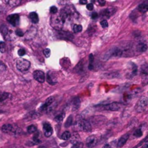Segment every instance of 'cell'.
Masks as SVG:
<instances>
[{"instance_id": "obj_1", "label": "cell", "mask_w": 148, "mask_h": 148, "mask_svg": "<svg viewBox=\"0 0 148 148\" xmlns=\"http://www.w3.org/2000/svg\"><path fill=\"white\" fill-rule=\"evenodd\" d=\"M59 17H60L62 22L64 23L66 22L72 21L74 18H77L78 14L73 7H72L71 5H68L62 9Z\"/></svg>"}, {"instance_id": "obj_2", "label": "cell", "mask_w": 148, "mask_h": 148, "mask_svg": "<svg viewBox=\"0 0 148 148\" xmlns=\"http://www.w3.org/2000/svg\"><path fill=\"white\" fill-rule=\"evenodd\" d=\"M2 131L6 134H10L13 135H17L20 134V129L16 126L13 124H5L2 126Z\"/></svg>"}, {"instance_id": "obj_3", "label": "cell", "mask_w": 148, "mask_h": 148, "mask_svg": "<svg viewBox=\"0 0 148 148\" xmlns=\"http://www.w3.org/2000/svg\"><path fill=\"white\" fill-rule=\"evenodd\" d=\"M31 66V63L29 61L25 59H20L16 62V67L19 71L25 72L28 70Z\"/></svg>"}, {"instance_id": "obj_4", "label": "cell", "mask_w": 148, "mask_h": 148, "mask_svg": "<svg viewBox=\"0 0 148 148\" xmlns=\"http://www.w3.org/2000/svg\"><path fill=\"white\" fill-rule=\"evenodd\" d=\"M148 101L146 97H142L139 99V101L135 106V110L137 113H142L146 110L147 107Z\"/></svg>"}, {"instance_id": "obj_5", "label": "cell", "mask_w": 148, "mask_h": 148, "mask_svg": "<svg viewBox=\"0 0 148 148\" xmlns=\"http://www.w3.org/2000/svg\"><path fill=\"white\" fill-rule=\"evenodd\" d=\"M77 128L79 130L84 131H90L92 128L89 121L86 120H80L77 122Z\"/></svg>"}, {"instance_id": "obj_6", "label": "cell", "mask_w": 148, "mask_h": 148, "mask_svg": "<svg viewBox=\"0 0 148 148\" xmlns=\"http://www.w3.org/2000/svg\"><path fill=\"white\" fill-rule=\"evenodd\" d=\"M51 25H52V27L54 29L57 30V31H61L62 30L64 23L61 20L59 16H58V17H52L51 20Z\"/></svg>"}, {"instance_id": "obj_7", "label": "cell", "mask_w": 148, "mask_h": 148, "mask_svg": "<svg viewBox=\"0 0 148 148\" xmlns=\"http://www.w3.org/2000/svg\"><path fill=\"white\" fill-rule=\"evenodd\" d=\"M101 108H104V110H108V111H119L122 108V105L117 102H114L112 104H107L105 106H101Z\"/></svg>"}, {"instance_id": "obj_8", "label": "cell", "mask_w": 148, "mask_h": 148, "mask_svg": "<svg viewBox=\"0 0 148 148\" xmlns=\"http://www.w3.org/2000/svg\"><path fill=\"white\" fill-rule=\"evenodd\" d=\"M7 22L10 25L15 27L18 25L19 23H20V16L17 14L10 15H9L7 17Z\"/></svg>"}, {"instance_id": "obj_9", "label": "cell", "mask_w": 148, "mask_h": 148, "mask_svg": "<svg viewBox=\"0 0 148 148\" xmlns=\"http://www.w3.org/2000/svg\"><path fill=\"white\" fill-rule=\"evenodd\" d=\"M116 11V8H113V7L106 8V9L101 11L100 15H101L102 17H104V18H110L113 15L115 14Z\"/></svg>"}, {"instance_id": "obj_10", "label": "cell", "mask_w": 148, "mask_h": 148, "mask_svg": "<svg viewBox=\"0 0 148 148\" xmlns=\"http://www.w3.org/2000/svg\"><path fill=\"white\" fill-rule=\"evenodd\" d=\"M98 138L95 135L89 136L86 139V145L88 148H93L97 145Z\"/></svg>"}, {"instance_id": "obj_11", "label": "cell", "mask_w": 148, "mask_h": 148, "mask_svg": "<svg viewBox=\"0 0 148 148\" xmlns=\"http://www.w3.org/2000/svg\"><path fill=\"white\" fill-rule=\"evenodd\" d=\"M58 37L60 39L68 40H72L74 38V36H72V34L71 33L63 31H59V32H58Z\"/></svg>"}, {"instance_id": "obj_12", "label": "cell", "mask_w": 148, "mask_h": 148, "mask_svg": "<svg viewBox=\"0 0 148 148\" xmlns=\"http://www.w3.org/2000/svg\"><path fill=\"white\" fill-rule=\"evenodd\" d=\"M33 77L36 81L40 83H43L45 81V74L41 70H36L34 72Z\"/></svg>"}, {"instance_id": "obj_13", "label": "cell", "mask_w": 148, "mask_h": 148, "mask_svg": "<svg viewBox=\"0 0 148 148\" xmlns=\"http://www.w3.org/2000/svg\"><path fill=\"white\" fill-rule=\"evenodd\" d=\"M54 98L53 97L48 98L46 100V102H45L44 104L41 106V107H40V111H47V110L49 109L50 107H51V106L52 105L53 103H54Z\"/></svg>"}, {"instance_id": "obj_14", "label": "cell", "mask_w": 148, "mask_h": 148, "mask_svg": "<svg viewBox=\"0 0 148 148\" xmlns=\"http://www.w3.org/2000/svg\"><path fill=\"white\" fill-rule=\"evenodd\" d=\"M47 81L50 85H55L57 82V77L53 72H48L47 74Z\"/></svg>"}, {"instance_id": "obj_15", "label": "cell", "mask_w": 148, "mask_h": 148, "mask_svg": "<svg viewBox=\"0 0 148 148\" xmlns=\"http://www.w3.org/2000/svg\"><path fill=\"white\" fill-rule=\"evenodd\" d=\"M43 131H44V135L46 137H49L53 134V129L51 124L48 123H45L43 124Z\"/></svg>"}, {"instance_id": "obj_16", "label": "cell", "mask_w": 148, "mask_h": 148, "mask_svg": "<svg viewBox=\"0 0 148 148\" xmlns=\"http://www.w3.org/2000/svg\"><path fill=\"white\" fill-rule=\"evenodd\" d=\"M129 137V135L128 134H124V135L122 136L119 139V142H118V144H117L118 147H123V145H125V143L127 142V141L128 140Z\"/></svg>"}, {"instance_id": "obj_17", "label": "cell", "mask_w": 148, "mask_h": 148, "mask_svg": "<svg viewBox=\"0 0 148 148\" xmlns=\"http://www.w3.org/2000/svg\"><path fill=\"white\" fill-rule=\"evenodd\" d=\"M29 17L31 19V20L32 21L33 23L34 24H37L39 21V18H38V15L35 12H33V13H31L29 15Z\"/></svg>"}, {"instance_id": "obj_18", "label": "cell", "mask_w": 148, "mask_h": 148, "mask_svg": "<svg viewBox=\"0 0 148 148\" xmlns=\"http://www.w3.org/2000/svg\"><path fill=\"white\" fill-rule=\"evenodd\" d=\"M80 100L79 98H75L72 103V111H77L80 108Z\"/></svg>"}, {"instance_id": "obj_19", "label": "cell", "mask_w": 148, "mask_h": 148, "mask_svg": "<svg viewBox=\"0 0 148 148\" xmlns=\"http://www.w3.org/2000/svg\"><path fill=\"white\" fill-rule=\"evenodd\" d=\"M138 10L142 13H145L148 10V5L146 3H142L138 6Z\"/></svg>"}, {"instance_id": "obj_20", "label": "cell", "mask_w": 148, "mask_h": 148, "mask_svg": "<svg viewBox=\"0 0 148 148\" xmlns=\"http://www.w3.org/2000/svg\"><path fill=\"white\" fill-rule=\"evenodd\" d=\"M147 44L144 43H139V44L137 45V51H139V52H145L147 50Z\"/></svg>"}, {"instance_id": "obj_21", "label": "cell", "mask_w": 148, "mask_h": 148, "mask_svg": "<svg viewBox=\"0 0 148 148\" xmlns=\"http://www.w3.org/2000/svg\"><path fill=\"white\" fill-rule=\"evenodd\" d=\"M93 62H94V56L93 54H90L89 55V66H88L90 70H93L94 68Z\"/></svg>"}, {"instance_id": "obj_22", "label": "cell", "mask_w": 148, "mask_h": 148, "mask_svg": "<svg viewBox=\"0 0 148 148\" xmlns=\"http://www.w3.org/2000/svg\"><path fill=\"white\" fill-rule=\"evenodd\" d=\"M119 77V73L117 72H111V73H106V74H104L103 77H105V78L108 79H111V78H115V77Z\"/></svg>"}, {"instance_id": "obj_23", "label": "cell", "mask_w": 148, "mask_h": 148, "mask_svg": "<svg viewBox=\"0 0 148 148\" xmlns=\"http://www.w3.org/2000/svg\"><path fill=\"white\" fill-rule=\"evenodd\" d=\"M61 65H62L63 67L67 69V68L70 67V60H69L67 58H64V59H62V62H61Z\"/></svg>"}, {"instance_id": "obj_24", "label": "cell", "mask_w": 148, "mask_h": 148, "mask_svg": "<svg viewBox=\"0 0 148 148\" xmlns=\"http://www.w3.org/2000/svg\"><path fill=\"white\" fill-rule=\"evenodd\" d=\"M82 62H83L82 61H81V62H79L78 64L76 66L75 69H74V70H75V71L77 72V73H80V72H81L83 71L84 65H83V64H82Z\"/></svg>"}, {"instance_id": "obj_25", "label": "cell", "mask_w": 148, "mask_h": 148, "mask_svg": "<svg viewBox=\"0 0 148 148\" xmlns=\"http://www.w3.org/2000/svg\"><path fill=\"white\" fill-rule=\"evenodd\" d=\"M72 123H73V117L72 115H70V116L67 118V120H66V123H64V127H66V128H67V127H70L72 125Z\"/></svg>"}, {"instance_id": "obj_26", "label": "cell", "mask_w": 148, "mask_h": 148, "mask_svg": "<svg viewBox=\"0 0 148 148\" xmlns=\"http://www.w3.org/2000/svg\"><path fill=\"white\" fill-rule=\"evenodd\" d=\"M82 31V26L81 25H78V24H74L73 25V31L75 33H80Z\"/></svg>"}, {"instance_id": "obj_27", "label": "cell", "mask_w": 148, "mask_h": 148, "mask_svg": "<svg viewBox=\"0 0 148 148\" xmlns=\"http://www.w3.org/2000/svg\"><path fill=\"white\" fill-rule=\"evenodd\" d=\"M71 138V134H70V131H66L62 134V139L63 140H68Z\"/></svg>"}, {"instance_id": "obj_28", "label": "cell", "mask_w": 148, "mask_h": 148, "mask_svg": "<svg viewBox=\"0 0 148 148\" xmlns=\"http://www.w3.org/2000/svg\"><path fill=\"white\" fill-rule=\"evenodd\" d=\"M28 132L29 134H34L35 132L37 131V127L35 126V125H31L28 127Z\"/></svg>"}, {"instance_id": "obj_29", "label": "cell", "mask_w": 148, "mask_h": 148, "mask_svg": "<svg viewBox=\"0 0 148 148\" xmlns=\"http://www.w3.org/2000/svg\"><path fill=\"white\" fill-rule=\"evenodd\" d=\"M9 97V94L8 93H0V103L4 100H5L6 99H7Z\"/></svg>"}, {"instance_id": "obj_30", "label": "cell", "mask_w": 148, "mask_h": 148, "mask_svg": "<svg viewBox=\"0 0 148 148\" xmlns=\"http://www.w3.org/2000/svg\"><path fill=\"white\" fill-rule=\"evenodd\" d=\"M36 31V29L35 28H31V29L29 30V31H28V33H26V38L28 39V37H29V36H31V38H33L34 37V36H35V34H33V31Z\"/></svg>"}, {"instance_id": "obj_31", "label": "cell", "mask_w": 148, "mask_h": 148, "mask_svg": "<svg viewBox=\"0 0 148 148\" xmlns=\"http://www.w3.org/2000/svg\"><path fill=\"white\" fill-rule=\"evenodd\" d=\"M9 5H10L11 7H15L17 6L19 4H20V1H17V0H13V1H8V2H6Z\"/></svg>"}, {"instance_id": "obj_32", "label": "cell", "mask_w": 148, "mask_h": 148, "mask_svg": "<svg viewBox=\"0 0 148 148\" xmlns=\"http://www.w3.org/2000/svg\"><path fill=\"white\" fill-rule=\"evenodd\" d=\"M64 118V113H60V114L57 115V116L55 117V121L56 122H61L63 121Z\"/></svg>"}, {"instance_id": "obj_33", "label": "cell", "mask_w": 148, "mask_h": 148, "mask_svg": "<svg viewBox=\"0 0 148 148\" xmlns=\"http://www.w3.org/2000/svg\"><path fill=\"white\" fill-rule=\"evenodd\" d=\"M38 134H36V135H34V137H33V141L34 144H40V138L38 137Z\"/></svg>"}, {"instance_id": "obj_34", "label": "cell", "mask_w": 148, "mask_h": 148, "mask_svg": "<svg viewBox=\"0 0 148 148\" xmlns=\"http://www.w3.org/2000/svg\"><path fill=\"white\" fill-rule=\"evenodd\" d=\"M6 51V46L4 42H0V52L5 53Z\"/></svg>"}, {"instance_id": "obj_35", "label": "cell", "mask_w": 148, "mask_h": 148, "mask_svg": "<svg viewBox=\"0 0 148 148\" xmlns=\"http://www.w3.org/2000/svg\"><path fill=\"white\" fill-rule=\"evenodd\" d=\"M142 135V131L141 129H137L134 133V136L136 137H140Z\"/></svg>"}, {"instance_id": "obj_36", "label": "cell", "mask_w": 148, "mask_h": 148, "mask_svg": "<svg viewBox=\"0 0 148 148\" xmlns=\"http://www.w3.org/2000/svg\"><path fill=\"white\" fill-rule=\"evenodd\" d=\"M43 54L46 56V58H48L51 55V50L49 48H46L43 50Z\"/></svg>"}, {"instance_id": "obj_37", "label": "cell", "mask_w": 148, "mask_h": 148, "mask_svg": "<svg viewBox=\"0 0 148 148\" xmlns=\"http://www.w3.org/2000/svg\"><path fill=\"white\" fill-rule=\"evenodd\" d=\"M100 25H101V26L103 27L104 28H107V27L108 26V22H107L106 20H102V21L100 22Z\"/></svg>"}, {"instance_id": "obj_38", "label": "cell", "mask_w": 148, "mask_h": 148, "mask_svg": "<svg viewBox=\"0 0 148 148\" xmlns=\"http://www.w3.org/2000/svg\"><path fill=\"white\" fill-rule=\"evenodd\" d=\"M26 52H25V50L24 48H20V49L18 50V55L20 56H23L25 55Z\"/></svg>"}, {"instance_id": "obj_39", "label": "cell", "mask_w": 148, "mask_h": 148, "mask_svg": "<svg viewBox=\"0 0 148 148\" xmlns=\"http://www.w3.org/2000/svg\"><path fill=\"white\" fill-rule=\"evenodd\" d=\"M50 12H51L52 14H56V13L58 12V9L56 7L52 6L51 8H50Z\"/></svg>"}, {"instance_id": "obj_40", "label": "cell", "mask_w": 148, "mask_h": 148, "mask_svg": "<svg viewBox=\"0 0 148 148\" xmlns=\"http://www.w3.org/2000/svg\"><path fill=\"white\" fill-rule=\"evenodd\" d=\"M15 33H16V35H17V36H20V37H22V36H24L23 33L22 32V31H20V30H19V29L18 30H16Z\"/></svg>"}, {"instance_id": "obj_41", "label": "cell", "mask_w": 148, "mask_h": 148, "mask_svg": "<svg viewBox=\"0 0 148 148\" xmlns=\"http://www.w3.org/2000/svg\"><path fill=\"white\" fill-rule=\"evenodd\" d=\"M86 7H87V9H88L89 11L93 10V4H87Z\"/></svg>"}, {"instance_id": "obj_42", "label": "cell", "mask_w": 148, "mask_h": 148, "mask_svg": "<svg viewBox=\"0 0 148 148\" xmlns=\"http://www.w3.org/2000/svg\"><path fill=\"white\" fill-rule=\"evenodd\" d=\"M82 143H80V142H78V143H77V144H74V146L72 147V148H82Z\"/></svg>"}, {"instance_id": "obj_43", "label": "cell", "mask_w": 148, "mask_h": 148, "mask_svg": "<svg viewBox=\"0 0 148 148\" xmlns=\"http://www.w3.org/2000/svg\"><path fill=\"white\" fill-rule=\"evenodd\" d=\"M91 17L93 20H96V18H98V13H93L92 15H91Z\"/></svg>"}, {"instance_id": "obj_44", "label": "cell", "mask_w": 148, "mask_h": 148, "mask_svg": "<svg viewBox=\"0 0 148 148\" xmlns=\"http://www.w3.org/2000/svg\"><path fill=\"white\" fill-rule=\"evenodd\" d=\"M80 3L81 5H87L88 2H87L86 0H81V1H80Z\"/></svg>"}, {"instance_id": "obj_45", "label": "cell", "mask_w": 148, "mask_h": 148, "mask_svg": "<svg viewBox=\"0 0 148 148\" xmlns=\"http://www.w3.org/2000/svg\"><path fill=\"white\" fill-rule=\"evenodd\" d=\"M98 3L100 4V5H101V6H103V5H104L106 4V2L105 1H98Z\"/></svg>"}, {"instance_id": "obj_46", "label": "cell", "mask_w": 148, "mask_h": 148, "mask_svg": "<svg viewBox=\"0 0 148 148\" xmlns=\"http://www.w3.org/2000/svg\"><path fill=\"white\" fill-rule=\"evenodd\" d=\"M104 148H111V145H108V144H107V145H106L104 147Z\"/></svg>"}, {"instance_id": "obj_47", "label": "cell", "mask_w": 148, "mask_h": 148, "mask_svg": "<svg viewBox=\"0 0 148 148\" xmlns=\"http://www.w3.org/2000/svg\"><path fill=\"white\" fill-rule=\"evenodd\" d=\"M141 148H148V145L147 144H145V145H144Z\"/></svg>"}, {"instance_id": "obj_48", "label": "cell", "mask_w": 148, "mask_h": 148, "mask_svg": "<svg viewBox=\"0 0 148 148\" xmlns=\"http://www.w3.org/2000/svg\"><path fill=\"white\" fill-rule=\"evenodd\" d=\"M38 148H46V147H43V146H40Z\"/></svg>"}]
</instances>
